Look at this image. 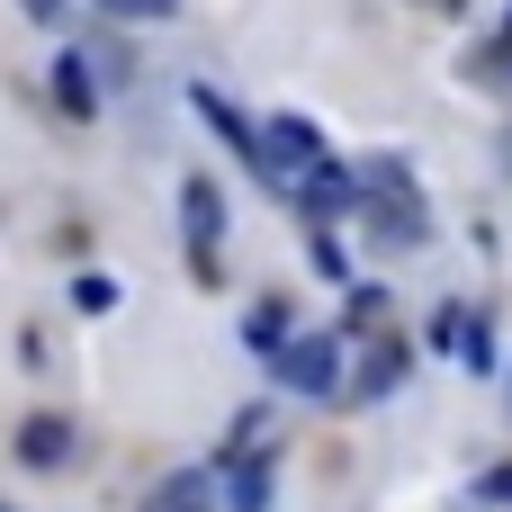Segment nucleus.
I'll use <instances>...</instances> for the list:
<instances>
[{
	"instance_id": "f8f14e48",
	"label": "nucleus",
	"mask_w": 512,
	"mask_h": 512,
	"mask_svg": "<svg viewBox=\"0 0 512 512\" xmlns=\"http://www.w3.org/2000/svg\"><path fill=\"white\" fill-rule=\"evenodd\" d=\"M72 306H81V315H117V306H126V288H117L108 270H81V279H72Z\"/></svg>"
},
{
	"instance_id": "7ed1b4c3",
	"label": "nucleus",
	"mask_w": 512,
	"mask_h": 512,
	"mask_svg": "<svg viewBox=\"0 0 512 512\" xmlns=\"http://www.w3.org/2000/svg\"><path fill=\"white\" fill-rule=\"evenodd\" d=\"M261 144H270V180L297 198V180L315 171V162H333L324 153V126L315 117H297V108H279V117H261Z\"/></svg>"
},
{
	"instance_id": "f3484780",
	"label": "nucleus",
	"mask_w": 512,
	"mask_h": 512,
	"mask_svg": "<svg viewBox=\"0 0 512 512\" xmlns=\"http://www.w3.org/2000/svg\"><path fill=\"white\" fill-rule=\"evenodd\" d=\"M495 54H512V9H504V36H495Z\"/></svg>"
},
{
	"instance_id": "a211bd4d",
	"label": "nucleus",
	"mask_w": 512,
	"mask_h": 512,
	"mask_svg": "<svg viewBox=\"0 0 512 512\" xmlns=\"http://www.w3.org/2000/svg\"><path fill=\"white\" fill-rule=\"evenodd\" d=\"M504 396H512V378H504Z\"/></svg>"
},
{
	"instance_id": "9b49d317",
	"label": "nucleus",
	"mask_w": 512,
	"mask_h": 512,
	"mask_svg": "<svg viewBox=\"0 0 512 512\" xmlns=\"http://www.w3.org/2000/svg\"><path fill=\"white\" fill-rule=\"evenodd\" d=\"M396 378H405V342H387V351H369V369H360V378H351V396H360V405H369V396H387V387H396Z\"/></svg>"
},
{
	"instance_id": "20e7f679",
	"label": "nucleus",
	"mask_w": 512,
	"mask_h": 512,
	"mask_svg": "<svg viewBox=\"0 0 512 512\" xmlns=\"http://www.w3.org/2000/svg\"><path fill=\"white\" fill-rule=\"evenodd\" d=\"M342 342L351 333H297L270 369H279V387L288 396H342Z\"/></svg>"
},
{
	"instance_id": "4468645a",
	"label": "nucleus",
	"mask_w": 512,
	"mask_h": 512,
	"mask_svg": "<svg viewBox=\"0 0 512 512\" xmlns=\"http://www.w3.org/2000/svg\"><path fill=\"white\" fill-rule=\"evenodd\" d=\"M315 270H324V279H351V252H342L333 234H315Z\"/></svg>"
},
{
	"instance_id": "ddd939ff",
	"label": "nucleus",
	"mask_w": 512,
	"mask_h": 512,
	"mask_svg": "<svg viewBox=\"0 0 512 512\" xmlns=\"http://www.w3.org/2000/svg\"><path fill=\"white\" fill-rule=\"evenodd\" d=\"M99 18H117V27H162V18H180V0H90Z\"/></svg>"
},
{
	"instance_id": "423d86ee",
	"label": "nucleus",
	"mask_w": 512,
	"mask_h": 512,
	"mask_svg": "<svg viewBox=\"0 0 512 512\" xmlns=\"http://www.w3.org/2000/svg\"><path fill=\"white\" fill-rule=\"evenodd\" d=\"M54 108H63L72 126H90V117H99V81H90V45H63V54H54Z\"/></svg>"
},
{
	"instance_id": "f257e3e1",
	"label": "nucleus",
	"mask_w": 512,
	"mask_h": 512,
	"mask_svg": "<svg viewBox=\"0 0 512 512\" xmlns=\"http://www.w3.org/2000/svg\"><path fill=\"white\" fill-rule=\"evenodd\" d=\"M189 108L207 117V135H216V144H225V153H234L252 180H270V144H261V117H243V108H234L216 81H189ZM270 189H279V180H270Z\"/></svg>"
},
{
	"instance_id": "2eb2a0df",
	"label": "nucleus",
	"mask_w": 512,
	"mask_h": 512,
	"mask_svg": "<svg viewBox=\"0 0 512 512\" xmlns=\"http://www.w3.org/2000/svg\"><path fill=\"white\" fill-rule=\"evenodd\" d=\"M477 504H512V459H504V468H486V477H477Z\"/></svg>"
},
{
	"instance_id": "1a4fd4ad",
	"label": "nucleus",
	"mask_w": 512,
	"mask_h": 512,
	"mask_svg": "<svg viewBox=\"0 0 512 512\" xmlns=\"http://www.w3.org/2000/svg\"><path fill=\"white\" fill-rule=\"evenodd\" d=\"M18 459H27V468H63V459H72V423H63V414H27V423H18Z\"/></svg>"
},
{
	"instance_id": "9d476101",
	"label": "nucleus",
	"mask_w": 512,
	"mask_h": 512,
	"mask_svg": "<svg viewBox=\"0 0 512 512\" xmlns=\"http://www.w3.org/2000/svg\"><path fill=\"white\" fill-rule=\"evenodd\" d=\"M270 459H234V477H225V512H270Z\"/></svg>"
},
{
	"instance_id": "f03ea898",
	"label": "nucleus",
	"mask_w": 512,
	"mask_h": 512,
	"mask_svg": "<svg viewBox=\"0 0 512 512\" xmlns=\"http://www.w3.org/2000/svg\"><path fill=\"white\" fill-rule=\"evenodd\" d=\"M180 243H189V270H198V279H225V270H216V252H225V189H216L207 171L180 180Z\"/></svg>"
},
{
	"instance_id": "dca6fc26",
	"label": "nucleus",
	"mask_w": 512,
	"mask_h": 512,
	"mask_svg": "<svg viewBox=\"0 0 512 512\" xmlns=\"http://www.w3.org/2000/svg\"><path fill=\"white\" fill-rule=\"evenodd\" d=\"M18 9H27V18H54V9H63V0H18Z\"/></svg>"
},
{
	"instance_id": "39448f33",
	"label": "nucleus",
	"mask_w": 512,
	"mask_h": 512,
	"mask_svg": "<svg viewBox=\"0 0 512 512\" xmlns=\"http://www.w3.org/2000/svg\"><path fill=\"white\" fill-rule=\"evenodd\" d=\"M297 207H306V216H360V207H369V189H360V171H351V162H315V171L297 180Z\"/></svg>"
},
{
	"instance_id": "0eeeda50",
	"label": "nucleus",
	"mask_w": 512,
	"mask_h": 512,
	"mask_svg": "<svg viewBox=\"0 0 512 512\" xmlns=\"http://www.w3.org/2000/svg\"><path fill=\"white\" fill-rule=\"evenodd\" d=\"M216 504H225V486H216L207 468H180V477H162L135 512H216Z\"/></svg>"
},
{
	"instance_id": "6e6552de",
	"label": "nucleus",
	"mask_w": 512,
	"mask_h": 512,
	"mask_svg": "<svg viewBox=\"0 0 512 512\" xmlns=\"http://www.w3.org/2000/svg\"><path fill=\"white\" fill-rule=\"evenodd\" d=\"M288 342H297V324H288V297H252V306H243V351L279 360Z\"/></svg>"
}]
</instances>
